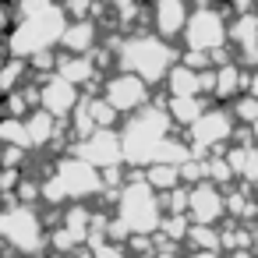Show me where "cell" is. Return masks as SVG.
<instances>
[{
	"label": "cell",
	"mask_w": 258,
	"mask_h": 258,
	"mask_svg": "<svg viewBox=\"0 0 258 258\" xmlns=\"http://www.w3.org/2000/svg\"><path fill=\"white\" fill-rule=\"evenodd\" d=\"M110 46H113L117 68L138 75L145 85L166 82L170 68L180 60V53L173 50V43L163 39V36H156V32H127V36H120L117 43L110 39Z\"/></svg>",
	"instance_id": "cell-1"
},
{
	"label": "cell",
	"mask_w": 258,
	"mask_h": 258,
	"mask_svg": "<svg viewBox=\"0 0 258 258\" xmlns=\"http://www.w3.org/2000/svg\"><path fill=\"white\" fill-rule=\"evenodd\" d=\"M68 15L60 8V0L57 4H50L46 11H36V15H25V18H15L11 32L0 39V46H4L8 57H18V60H29L43 50H57L60 46V36L68 29Z\"/></svg>",
	"instance_id": "cell-2"
},
{
	"label": "cell",
	"mask_w": 258,
	"mask_h": 258,
	"mask_svg": "<svg viewBox=\"0 0 258 258\" xmlns=\"http://www.w3.org/2000/svg\"><path fill=\"white\" fill-rule=\"evenodd\" d=\"M103 170L92 163L78 159L75 152L57 159L50 173H43V202L46 205H71V202H89L103 195Z\"/></svg>",
	"instance_id": "cell-3"
},
{
	"label": "cell",
	"mask_w": 258,
	"mask_h": 258,
	"mask_svg": "<svg viewBox=\"0 0 258 258\" xmlns=\"http://www.w3.org/2000/svg\"><path fill=\"white\" fill-rule=\"evenodd\" d=\"M173 135V120L166 117L163 106H145L131 113L120 127V145H124V163L127 166H149L159 156V145Z\"/></svg>",
	"instance_id": "cell-4"
},
{
	"label": "cell",
	"mask_w": 258,
	"mask_h": 258,
	"mask_svg": "<svg viewBox=\"0 0 258 258\" xmlns=\"http://www.w3.org/2000/svg\"><path fill=\"white\" fill-rule=\"evenodd\" d=\"M163 216H166V212H163L159 191H152V187L145 184V177L135 170V173L117 187V216H113V219H120L127 233H149V237H156Z\"/></svg>",
	"instance_id": "cell-5"
},
{
	"label": "cell",
	"mask_w": 258,
	"mask_h": 258,
	"mask_svg": "<svg viewBox=\"0 0 258 258\" xmlns=\"http://www.w3.org/2000/svg\"><path fill=\"white\" fill-rule=\"evenodd\" d=\"M0 240L25 258H39L50 247V233L43 219L32 212V205H22V202H11L0 212Z\"/></svg>",
	"instance_id": "cell-6"
},
{
	"label": "cell",
	"mask_w": 258,
	"mask_h": 258,
	"mask_svg": "<svg viewBox=\"0 0 258 258\" xmlns=\"http://www.w3.org/2000/svg\"><path fill=\"white\" fill-rule=\"evenodd\" d=\"M180 39H184V50L209 53V57H212L216 50H226V46H230V11H223V8H216V4H198V8H191Z\"/></svg>",
	"instance_id": "cell-7"
},
{
	"label": "cell",
	"mask_w": 258,
	"mask_h": 258,
	"mask_svg": "<svg viewBox=\"0 0 258 258\" xmlns=\"http://www.w3.org/2000/svg\"><path fill=\"white\" fill-rule=\"evenodd\" d=\"M233 131L237 120L230 113V106H209L191 127H187V145L195 156H219L226 152V145H233Z\"/></svg>",
	"instance_id": "cell-8"
},
{
	"label": "cell",
	"mask_w": 258,
	"mask_h": 258,
	"mask_svg": "<svg viewBox=\"0 0 258 258\" xmlns=\"http://www.w3.org/2000/svg\"><path fill=\"white\" fill-rule=\"evenodd\" d=\"M149 89H152V85H145L138 75L117 71V75H106L99 96L117 110V117H131V113H138V110L149 106Z\"/></svg>",
	"instance_id": "cell-9"
},
{
	"label": "cell",
	"mask_w": 258,
	"mask_h": 258,
	"mask_svg": "<svg viewBox=\"0 0 258 258\" xmlns=\"http://www.w3.org/2000/svg\"><path fill=\"white\" fill-rule=\"evenodd\" d=\"M71 152H75L78 159L92 163L96 170H113V166H124L120 131H113V127H99V131H92L89 138L75 142V149H71Z\"/></svg>",
	"instance_id": "cell-10"
},
{
	"label": "cell",
	"mask_w": 258,
	"mask_h": 258,
	"mask_svg": "<svg viewBox=\"0 0 258 258\" xmlns=\"http://www.w3.org/2000/svg\"><path fill=\"white\" fill-rule=\"evenodd\" d=\"M223 216H226V191L212 180L195 184L191 198H187V219L198 226H216Z\"/></svg>",
	"instance_id": "cell-11"
},
{
	"label": "cell",
	"mask_w": 258,
	"mask_h": 258,
	"mask_svg": "<svg viewBox=\"0 0 258 258\" xmlns=\"http://www.w3.org/2000/svg\"><path fill=\"white\" fill-rule=\"evenodd\" d=\"M78 103H82V89H75L71 82H64L57 71L50 78H39V110H46L50 117L68 120Z\"/></svg>",
	"instance_id": "cell-12"
},
{
	"label": "cell",
	"mask_w": 258,
	"mask_h": 258,
	"mask_svg": "<svg viewBox=\"0 0 258 258\" xmlns=\"http://www.w3.org/2000/svg\"><path fill=\"white\" fill-rule=\"evenodd\" d=\"M191 0H152V11H149V22H152V32L163 36V39H180L184 25H187V15H191Z\"/></svg>",
	"instance_id": "cell-13"
},
{
	"label": "cell",
	"mask_w": 258,
	"mask_h": 258,
	"mask_svg": "<svg viewBox=\"0 0 258 258\" xmlns=\"http://www.w3.org/2000/svg\"><path fill=\"white\" fill-rule=\"evenodd\" d=\"M247 78H251V71L233 57V60H226V64H216V85H212V96L219 99V103H230V99H237L240 92H247Z\"/></svg>",
	"instance_id": "cell-14"
},
{
	"label": "cell",
	"mask_w": 258,
	"mask_h": 258,
	"mask_svg": "<svg viewBox=\"0 0 258 258\" xmlns=\"http://www.w3.org/2000/svg\"><path fill=\"white\" fill-rule=\"evenodd\" d=\"M99 46V22L85 18V22H68L64 36H60V50L64 53H92Z\"/></svg>",
	"instance_id": "cell-15"
},
{
	"label": "cell",
	"mask_w": 258,
	"mask_h": 258,
	"mask_svg": "<svg viewBox=\"0 0 258 258\" xmlns=\"http://www.w3.org/2000/svg\"><path fill=\"white\" fill-rule=\"evenodd\" d=\"M223 159H226L233 180H244V184L251 187V180H254V173H258V145H254L251 138H244V142L230 145V149L223 152Z\"/></svg>",
	"instance_id": "cell-16"
},
{
	"label": "cell",
	"mask_w": 258,
	"mask_h": 258,
	"mask_svg": "<svg viewBox=\"0 0 258 258\" xmlns=\"http://www.w3.org/2000/svg\"><path fill=\"white\" fill-rule=\"evenodd\" d=\"M57 75L64 78V82H71L75 89H82V85H89V82H96V75H99V68H96V60H92V53H64L60 60H57Z\"/></svg>",
	"instance_id": "cell-17"
},
{
	"label": "cell",
	"mask_w": 258,
	"mask_h": 258,
	"mask_svg": "<svg viewBox=\"0 0 258 258\" xmlns=\"http://www.w3.org/2000/svg\"><path fill=\"white\" fill-rule=\"evenodd\" d=\"M25 131H29V149H46L60 138V120L50 117L46 110H32L25 117Z\"/></svg>",
	"instance_id": "cell-18"
},
{
	"label": "cell",
	"mask_w": 258,
	"mask_h": 258,
	"mask_svg": "<svg viewBox=\"0 0 258 258\" xmlns=\"http://www.w3.org/2000/svg\"><path fill=\"white\" fill-rule=\"evenodd\" d=\"M163 110H166V117H170L177 127H184V131H187V127H191V124L209 110V106H205V99H202V96H170Z\"/></svg>",
	"instance_id": "cell-19"
},
{
	"label": "cell",
	"mask_w": 258,
	"mask_h": 258,
	"mask_svg": "<svg viewBox=\"0 0 258 258\" xmlns=\"http://www.w3.org/2000/svg\"><path fill=\"white\" fill-rule=\"evenodd\" d=\"M166 96H202V71L177 60L166 75Z\"/></svg>",
	"instance_id": "cell-20"
},
{
	"label": "cell",
	"mask_w": 258,
	"mask_h": 258,
	"mask_svg": "<svg viewBox=\"0 0 258 258\" xmlns=\"http://www.w3.org/2000/svg\"><path fill=\"white\" fill-rule=\"evenodd\" d=\"M32 71H29V60H18V57H8L0 64V96L8 92H18L22 85H29Z\"/></svg>",
	"instance_id": "cell-21"
},
{
	"label": "cell",
	"mask_w": 258,
	"mask_h": 258,
	"mask_svg": "<svg viewBox=\"0 0 258 258\" xmlns=\"http://www.w3.org/2000/svg\"><path fill=\"white\" fill-rule=\"evenodd\" d=\"M142 177H145V184H149L152 191L166 195V191H173V187L180 184V166H170V163H149V166L142 170Z\"/></svg>",
	"instance_id": "cell-22"
},
{
	"label": "cell",
	"mask_w": 258,
	"mask_h": 258,
	"mask_svg": "<svg viewBox=\"0 0 258 258\" xmlns=\"http://www.w3.org/2000/svg\"><path fill=\"white\" fill-rule=\"evenodd\" d=\"M0 142L11 149H25L29 152V131H25V117H0Z\"/></svg>",
	"instance_id": "cell-23"
},
{
	"label": "cell",
	"mask_w": 258,
	"mask_h": 258,
	"mask_svg": "<svg viewBox=\"0 0 258 258\" xmlns=\"http://www.w3.org/2000/svg\"><path fill=\"white\" fill-rule=\"evenodd\" d=\"M187 230H191V219H187V216H163V223H159V240H166V244H184V240H187Z\"/></svg>",
	"instance_id": "cell-24"
},
{
	"label": "cell",
	"mask_w": 258,
	"mask_h": 258,
	"mask_svg": "<svg viewBox=\"0 0 258 258\" xmlns=\"http://www.w3.org/2000/svg\"><path fill=\"white\" fill-rule=\"evenodd\" d=\"M187 244H191V251H219V230H216V226H198V223H191Z\"/></svg>",
	"instance_id": "cell-25"
},
{
	"label": "cell",
	"mask_w": 258,
	"mask_h": 258,
	"mask_svg": "<svg viewBox=\"0 0 258 258\" xmlns=\"http://www.w3.org/2000/svg\"><path fill=\"white\" fill-rule=\"evenodd\" d=\"M230 113H233V120L237 124H258V99L251 96V92H240L237 99H230Z\"/></svg>",
	"instance_id": "cell-26"
},
{
	"label": "cell",
	"mask_w": 258,
	"mask_h": 258,
	"mask_svg": "<svg viewBox=\"0 0 258 258\" xmlns=\"http://www.w3.org/2000/svg\"><path fill=\"white\" fill-rule=\"evenodd\" d=\"M85 103H89V113H92V120H96V127H113L117 124V110L103 99V96H85Z\"/></svg>",
	"instance_id": "cell-27"
},
{
	"label": "cell",
	"mask_w": 258,
	"mask_h": 258,
	"mask_svg": "<svg viewBox=\"0 0 258 258\" xmlns=\"http://www.w3.org/2000/svg\"><path fill=\"white\" fill-rule=\"evenodd\" d=\"M89 251H92V258H131L127 244H117V240H110V237L89 240Z\"/></svg>",
	"instance_id": "cell-28"
},
{
	"label": "cell",
	"mask_w": 258,
	"mask_h": 258,
	"mask_svg": "<svg viewBox=\"0 0 258 258\" xmlns=\"http://www.w3.org/2000/svg\"><path fill=\"white\" fill-rule=\"evenodd\" d=\"M57 0H15V18H25V15H36V11H46Z\"/></svg>",
	"instance_id": "cell-29"
},
{
	"label": "cell",
	"mask_w": 258,
	"mask_h": 258,
	"mask_svg": "<svg viewBox=\"0 0 258 258\" xmlns=\"http://www.w3.org/2000/svg\"><path fill=\"white\" fill-rule=\"evenodd\" d=\"M11 25H15V11H11L8 0H0V39L11 32Z\"/></svg>",
	"instance_id": "cell-30"
},
{
	"label": "cell",
	"mask_w": 258,
	"mask_h": 258,
	"mask_svg": "<svg viewBox=\"0 0 258 258\" xmlns=\"http://www.w3.org/2000/svg\"><path fill=\"white\" fill-rule=\"evenodd\" d=\"M184 258H223V251H187Z\"/></svg>",
	"instance_id": "cell-31"
},
{
	"label": "cell",
	"mask_w": 258,
	"mask_h": 258,
	"mask_svg": "<svg viewBox=\"0 0 258 258\" xmlns=\"http://www.w3.org/2000/svg\"><path fill=\"white\" fill-rule=\"evenodd\" d=\"M226 258H254V251L251 247H240V251H230Z\"/></svg>",
	"instance_id": "cell-32"
},
{
	"label": "cell",
	"mask_w": 258,
	"mask_h": 258,
	"mask_svg": "<svg viewBox=\"0 0 258 258\" xmlns=\"http://www.w3.org/2000/svg\"><path fill=\"white\" fill-rule=\"evenodd\" d=\"M251 191H258V173H254V180H251Z\"/></svg>",
	"instance_id": "cell-33"
},
{
	"label": "cell",
	"mask_w": 258,
	"mask_h": 258,
	"mask_svg": "<svg viewBox=\"0 0 258 258\" xmlns=\"http://www.w3.org/2000/svg\"><path fill=\"white\" fill-rule=\"evenodd\" d=\"M198 4H216V0H198Z\"/></svg>",
	"instance_id": "cell-34"
},
{
	"label": "cell",
	"mask_w": 258,
	"mask_h": 258,
	"mask_svg": "<svg viewBox=\"0 0 258 258\" xmlns=\"http://www.w3.org/2000/svg\"><path fill=\"white\" fill-rule=\"evenodd\" d=\"M0 212H4V195H0Z\"/></svg>",
	"instance_id": "cell-35"
}]
</instances>
